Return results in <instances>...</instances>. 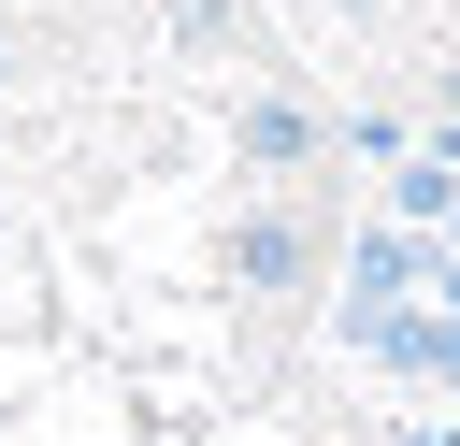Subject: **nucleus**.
<instances>
[{
    "label": "nucleus",
    "mask_w": 460,
    "mask_h": 446,
    "mask_svg": "<svg viewBox=\"0 0 460 446\" xmlns=\"http://www.w3.org/2000/svg\"><path fill=\"white\" fill-rule=\"evenodd\" d=\"M230 273H244V288H288V302H302V288H316V216L259 201V216L230 230Z\"/></svg>",
    "instance_id": "obj_1"
},
{
    "label": "nucleus",
    "mask_w": 460,
    "mask_h": 446,
    "mask_svg": "<svg viewBox=\"0 0 460 446\" xmlns=\"http://www.w3.org/2000/svg\"><path fill=\"white\" fill-rule=\"evenodd\" d=\"M316 144H331V129H316L302 86H259V101H244V173H316Z\"/></svg>",
    "instance_id": "obj_2"
},
{
    "label": "nucleus",
    "mask_w": 460,
    "mask_h": 446,
    "mask_svg": "<svg viewBox=\"0 0 460 446\" xmlns=\"http://www.w3.org/2000/svg\"><path fill=\"white\" fill-rule=\"evenodd\" d=\"M0 72H14V29H0Z\"/></svg>",
    "instance_id": "obj_3"
}]
</instances>
